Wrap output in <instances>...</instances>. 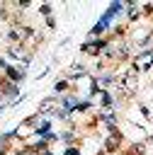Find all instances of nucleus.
<instances>
[{"label":"nucleus","mask_w":153,"mask_h":155,"mask_svg":"<svg viewBox=\"0 0 153 155\" xmlns=\"http://www.w3.org/2000/svg\"><path fill=\"white\" fill-rule=\"evenodd\" d=\"M66 155H78V150H73V148H70V150H68Z\"/></svg>","instance_id":"nucleus-1"}]
</instances>
